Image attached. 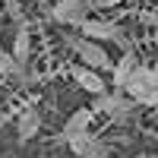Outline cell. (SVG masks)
Returning <instances> with one entry per match:
<instances>
[{
  "mask_svg": "<svg viewBox=\"0 0 158 158\" xmlns=\"http://www.w3.org/2000/svg\"><path fill=\"white\" fill-rule=\"evenodd\" d=\"M67 44H70L73 54L79 57V63H85V67L98 70V73H104V70L114 73V63H117V60H111V54H108V51H104L98 41L82 38V35H67Z\"/></svg>",
  "mask_w": 158,
  "mask_h": 158,
  "instance_id": "cell-1",
  "label": "cell"
},
{
  "mask_svg": "<svg viewBox=\"0 0 158 158\" xmlns=\"http://www.w3.org/2000/svg\"><path fill=\"white\" fill-rule=\"evenodd\" d=\"M123 92L139 104V108H155L158 111V70L142 67L133 79H130V85Z\"/></svg>",
  "mask_w": 158,
  "mask_h": 158,
  "instance_id": "cell-2",
  "label": "cell"
},
{
  "mask_svg": "<svg viewBox=\"0 0 158 158\" xmlns=\"http://www.w3.org/2000/svg\"><path fill=\"white\" fill-rule=\"evenodd\" d=\"M79 35L82 38H92V41H114V44H120L123 51H130V41H127V32H123V25H117L114 19H89L79 25Z\"/></svg>",
  "mask_w": 158,
  "mask_h": 158,
  "instance_id": "cell-3",
  "label": "cell"
},
{
  "mask_svg": "<svg viewBox=\"0 0 158 158\" xmlns=\"http://www.w3.org/2000/svg\"><path fill=\"white\" fill-rule=\"evenodd\" d=\"M89 0H57L54 6H51V19L54 22H63V25H82L89 22Z\"/></svg>",
  "mask_w": 158,
  "mask_h": 158,
  "instance_id": "cell-4",
  "label": "cell"
},
{
  "mask_svg": "<svg viewBox=\"0 0 158 158\" xmlns=\"http://www.w3.org/2000/svg\"><path fill=\"white\" fill-rule=\"evenodd\" d=\"M29 57H32V35H29V25L19 22L16 35H13V60H16V76L29 82Z\"/></svg>",
  "mask_w": 158,
  "mask_h": 158,
  "instance_id": "cell-5",
  "label": "cell"
},
{
  "mask_svg": "<svg viewBox=\"0 0 158 158\" xmlns=\"http://www.w3.org/2000/svg\"><path fill=\"white\" fill-rule=\"evenodd\" d=\"M67 146L73 149L76 158H108V152H111L108 142L101 136H95V133H79V136L67 139Z\"/></svg>",
  "mask_w": 158,
  "mask_h": 158,
  "instance_id": "cell-6",
  "label": "cell"
},
{
  "mask_svg": "<svg viewBox=\"0 0 158 158\" xmlns=\"http://www.w3.org/2000/svg\"><path fill=\"white\" fill-rule=\"evenodd\" d=\"M70 76L79 82V89H85V92H92V95H104V92H111L108 89V82H104V76L98 73V70H92V67H85V63H73L70 67Z\"/></svg>",
  "mask_w": 158,
  "mask_h": 158,
  "instance_id": "cell-7",
  "label": "cell"
},
{
  "mask_svg": "<svg viewBox=\"0 0 158 158\" xmlns=\"http://www.w3.org/2000/svg\"><path fill=\"white\" fill-rule=\"evenodd\" d=\"M38 130H41V114H38V108L29 101V104H22L16 111V136H19V142H29Z\"/></svg>",
  "mask_w": 158,
  "mask_h": 158,
  "instance_id": "cell-8",
  "label": "cell"
},
{
  "mask_svg": "<svg viewBox=\"0 0 158 158\" xmlns=\"http://www.w3.org/2000/svg\"><path fill=\"white\" fill-rule=\"evenodd\" d=\"M142 67H139V57H136V51L133 48H130V51H123V54H120V60H117L114 63V89H127L130 85V79H133L136 73H139Z\"/></svg>",
  "mask_w": 158,
  "mask_h": 158,
  "instance_id": "cell-9",
  "label": "cell"
},
{
  "mask_svg": "<svg viewBox=\"0 0 158 158\" xmlns=\"http://www.w3.org/2000/svg\"><path fill=\"white\" fill-rule=\"evenodd\" d=\"M92 123H95V111H92V108H79V111L70 114V120L63 123L60 139L67 142V139H73V136H79V133H89V127H92Z\"/></svg>",
  "mask_w": 158,
  "mask_h": 158,
  "instance_id": "cell-10",
  "label": "cell"
},
{
  "mask_svg": "<svg viewBox=\"0 0 158 158\" xmlns=\"http://www.w3.org/2000/svg\"><path fill=\"white\" fill-rule=\"evenodd\" d=\"M133 16L139 25H158V13L155 10H133Z\"/></svg>",
  "mask_w": 158,
  "mask_h": 158,
  "instance_id": "cell-11",
  "label": "cell"
},
{
  "mask_svg": "<svg viewBox=\"0 0 158 158\" xmlns=\"http://www.w3.org/2000/svg\"><path fill=\"white\" fill-rule=\"evenodd\" d=\"M13 73H16V60H13V54L0 51V76H13Z\"/></svg>",
  "mask_w": 158,
  "mask_h": 158,
  "instance_id": "cell-12",
  "label": "cell"
},
{
  "mask_svg": "<svg viewBox=\"0 0 158 158\" xmlns=\"http://www.w3.org/2000/svg\"><path fill=\"white\" fill-rule=\"evenodd\" d=\"M6 16L16 19V22H22V6H19V0H6Z\"/></svg>",
  "mask_w": 158,
  "mask_h": 158,
  "instance_id": "cell-13",
  "label": "cell"
},
{
  "mask_svg": "<svg viewBox=\"0 0 158 158\" xmlns=\"http://www.w3.org/2000/svg\"><path fill=\"white\" fill-rule=\"evenodd\" d=\"M123 0H89V6L92 10H114V6H120Z\"/></svg>",
  "mask_w": 158,
  "mask_h": 158,
  "instance_id": "cell-14",
  "label": "cell"
},
{
  "mask_svg": "<svg viewBox=\"0 0 158 158\" xmlns=\"http://www.w3.org/2000/svg\"><path fill=\"white\" fill-rule=\"evenodd\" d=\"M13 120H16V114H13V111H0V130H3L6 123H13Z\"/></svg>",
  "mask_w": 158,
  "mask_h": 158,
  "instance_id": "cell-15",
  "label": "cell"
},
{
  "mask_svg": "<svg viewBox=\"0 0 158 158\" xmlns=\"http://www.w3.org/2000/svg\"><path fill=\"white\" fill-rule=\"evenodd\" d=\"M152 158H158V152H155V155H152Z\"/></svg>",
  "mask_w": 158,
  "mask_h": 158,
  "instance_id": "cell-16",
  "label": "cell"
},
{
  "mask_svg": "<svg viewBox=\"0 0 158 158\" xmlns=\"http://www.w3.org/2000/svg\"><path fill=\"white\" fill-rule=\"evenodd\" d=\"M155 114H158V111H155Z\"/></svg>",
  "mask_w": 158,
  "mask_h": 158,
  "instance_id": "cell-17",
  "label": "cell"
}]
</instances>
